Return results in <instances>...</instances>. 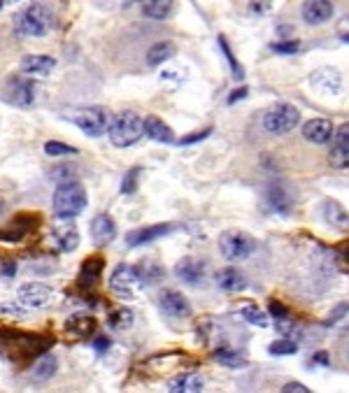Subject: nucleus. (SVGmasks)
Instances as JSON below:
<instances>
[{"label": "nucleus", "mask_w": 349, "mask_h": 393, "mask_svg": "<svg viewBox=\"0 0 349 393\" xmlns=\"http://www.w3.org/2000/svg\"><path fill=\"white\" fill-rule=\"evenodd\" d=\"M54 345V338L38 336V333L0 329V352L10 356V361H31L49 354V347Z\"/></svg>", "instance_id": "f257e3e1"}, {"label": "nucleus", "mask_w": 349, "mask_h": 393, "mask_svg": "<svg viewBox=\"0 0 349 393\" xmlns=\"http://www.w3.org/2000/svg\"><path fill=\"white\" fill-rule=\"evenodd\" d=\"M54 214L61 221H70L79 216L89 205V195L79 181H68V184H58L54 191Z\"/></svg>", "instance_id": "f03ea898"}, {"label": "nucleus", "mask_w": 349, "mask_h": 393, "mask_svg": "<svg viewBox=\"0 0 349 393\" xmlns=\"http://www.w3.org/2000/svg\"><path fill=\"white\" fill-rule=\"evenodd\" d=\"M107 135H110V142L114 147H119V149L133 147V144L140 142V137L144 135V119L133 110H123L112 116Z\"/></svg>", "instance_id": "7ed1b4c3"}, {"label": "nucleus", "mask_w": 349, "mask_h": 393, "mask_svg": "<svg viewBox=\"0 0 349 393\" xmlns=\"http://www.w3.org/2000/svg\"><path fill=\"white\" fill-rule=\"evenodd\" d=\"M52 26H54L52 10L42 3H33L26 10L19 12L17 21H14V33L19 38H42V35L52 31Z\"/></svg>", "instance_id": "20e7f679"}, {"label": "nucleus", "mask_w": 349, "mask_h": 393, "mask_svg": "<svg viewBox=\"0 0 349 393\" xmlns=\"http://www.w3.org/2000/svg\"><path fill=\"white\" fill-rule=\"evenodd\" d=\"M298 121H301V112L291 103H275L264 114V128L271 135H287L291 133Z\"/></svg>", "instance_id": "39448f33"}, {"label": "nucleus", "mask_w": 349, "mask_h": 393, "mask_svg": "<svg viewBox=\"0 0 349 393\" xmlns=\"http://www.w3.org/2000/svg\"><path fill=\"white\" fill-rule=\"evenodd\" d=\"M254 249H256V240L245 230L231 228L219 235V251L226 261H245L252 256Z\"/></svg>", "instance_id": "423d86ee"}, {"label": "nucleus", "mask_w": 349, "mask_h": 393, "mask_svg": "<svg viewBox=\"0 0 349 393\" xmlns=\"http://www.w3.org/2000/svg\"><path fill=\"white\" fill-rule=\"evenodd\" d=\"M72 123L82 130L84 135H89V137H100V135H105L107 130H110V121H112V116L107 114L105 107H84V110H77L75 114L70 116Z\"/></svg>", "instance_id": "0eeeda50"}, {"label": "nucleus", "mask_w": 349, "mask_h": 393, "mask_svg": "<svg viewBox=\"0 0 349 393\" xmlns=\"http://www.w3.org/2000/svg\"><path fill=\"white\" fill-rule=\"evenodd\" d=\"M308 79H310V89L322 98H336L343 93V75L336 68H329V65L326 68H317Z\"/></svg>", "instance_id": "6e6552de"}, {"label": "nucleus", "mask_w": 349, "mask_h": 393, "mask_svg": "<svg viewBox=\"0 0 349 393\" xmlns=\"http://www.w3.org/2000/svg\"><path fill=\"white\" fill-rule=\"evenodd\" d=\"M140 287H142V282H140V275H137V268L130 263L116 266L110 275V289H112V294H116L119 298H133L135 291Z\"/></svg>", "instance_id": "1a4fd4ad"}, {"label": "nucleus", "mask_w": 349, "mask_h": 393, "mask_svg": "<svg viewBox=\"0 0 349 393\" xmlns=\"http://www.w3.org/2000/svg\"><path fill=\"white\" fill-rule=\"evenodd\" d=\"M5 93L10 98V103L19 107H31L35 105V96H38V82L31 77H10Z\"/></svg>", "instance_id": "9d476101"}, {"label": "nucleus", "mask_w": 349, "mask_h": 393, "mask_svg": "<svg viewBox=\"0 0 349 393\" xmlns=\"http://www.w3.org/2000/svg\"><path fill=\"white\" fill-rule=\"evenodd\" d=\"M49 301H52V289H49L47 284L28 282V284H21L19 291H17V303L26 312L28 310H42Z\"/></svg>", "instance_id": "9b49d317"}, {"label": "nucleus", "mask_w": 349, "mask_h": 393, "mask_svg": "<svg viewBox=\"0 0 349 393\" xmlns=\"http://www.w3.org/2000/svg\"><path fill=\"white\" fill-rule=\"evenodd\" d=\"M161 310L172 319L191 317V303L186 301V296H182L179 291H174V289H168L161 294Z\"/></svg>", "instance_id": "f8f14e48"}, {"label": "nucleus", "mask_w": 349, "mask_h": 393, "mask_svg": "<svg viewBox=\"0 0 349 393\" xmlns=\"http://www.w3.org/2000/svg\"><path fill=\"white\" fill-rule=\"evenodd\" d=\"M54 68H56V58L47 54H28L19 63V70L28 77H45Z\"/></svg>", "instance_id": "ddd939ff"}, {"label": "nucleus", "mask_w": 349, "mask_h": 393, "mask_svg": "<svg viewBox=\"0 0 349 393\" xmlns=\"http://www.w3.org/2000/svg\"><path fill=\"white\" fill-rule=\"evenodd\" d=\"M174 230L172 223H156V226H147V228H135L126 233V244L128 247H142L147 242H154V240L168 235Z\"/></svg>", "instance_id": "4468645a"}, {"label": "nucleus", "mask_w": 349, "mask_h": 393, "mask_svg": "<svg viewBox=\"0 0 349 393\" xmlns=\"http://www.w3.org/2000/svg\"><path fill=\"white\" fill-rule=\"evenodd\" d=\"M301 14H303L305 24L322 26L333 17V3H329V0H308V3H303Z\"/></svg>", "instance_id": "2eb2a0df"}, {"label": "nucleus", "mask_w": 349, "mask_h": 393, "mask_svg": "<svg viewBox=\"0 0 349 393\" xmlns=\"http://www.w3.org/2000/svg\"><path fill=\"white\" fill-rule=\"evenodd\" d=\"M303 137L308 142L326 144L331 142V137H336V130H333V123L329 119H310L303 123Z\"/></svg>", "instance_id": "dca6fc26"}, {"label": "nucleus", "mask_w": 349, "mask_h": 393, "mask_svg": "<svg viewBox=\"0 0 349 393\" xmlns=\"http://www.w3.org/2000/svg\"><path fill=\"white\" fill-rule=\"evenodd\" d=\"M174 275H177V277L184 284L198 287V284L205 280V266H203V261H198V258L186 256V258H182L177 266H174Z\"/></svg>", "instance_id": "f3484780"}, {"label": "nucleus", "mask_w": 349, "mask_h": 393, "mask_svg": "<svg viewBox=\"0 0 349 393\" xmlns=\"http://www.w3.org/2000/svg\"><path fill=\"white\" fill-rule=\"evenodd\" d=\"M144 135H147L149 140L161 142V144H174V142H177L172 128L161 119V116H156V114H149L147 119H144Z\"/></svg>", "instance_id": "a211bd4d"}, {"label": "nucleus", "mask_w": 349, "mask_h": 393, "mask_svg": "<svg viewBox=\"0 0 349 393\" xmlns=\"http://www.w3.org/2000/svg\"><path fill=\"white\" fill-rule=\"evenodd\" d=\"M103 266L105 261L103 256H89L79 268V277H77V284L79 289H93L96 284L100 282V275H103Z\"/></svg>", "instance_id": "6ab92c4d"}, {"label": "nucleus", "mask_w": 349, "mask_h": 393, "mask_svg": "<svg viewBox=\"0 0 349 393\" xmlns=\"http://www.w3.org/2000/svg\"><path fill=\"white\" fill-rule=\"evenodd\" d=\"M116 237V223L110 214H98L96 219L91 221V240L98 247L110 244Z\"/></svg>", "instance_id": "aec40b11"}, {"label": "nucleus", "mask_w": 349, "mask_h": 393, "mask_svg": "<svg viewBox=\"0 0 349 393\" xmlns=\"http://www.w3.org/2000/svg\"><path fill=\"white\" fill-rule=\"evenodd\" d=\"M322 214H324V221L329 223L331 228L349 233V212L343 205H340L338 200H324Z\"/></svg>", "instance_id": "412c9836"}, {"label": "nucleus", "mask_w": 349, "mask_h": 393, "mask_svg": "<svg viewBox=\"0 0 349 393\" xmlns=\"http://www.w3.org/2000/svg\"><path fill=\"white\" fill-rule=\"evenodd\" d=\"M54 240H56V247L61 251H75L79 247V230L75 228V223L72 221H63L54 226Z\"/></svg>", "instance_id": "4be33fe9"}, {"label": "nucleus", "mask_w": 349, "mask_h": 393, "mask_svg": "<svg viewBox=\"0 0 349 393\" xmlns=\"http://www.w3.org/2000/svg\"><path fill=\"white\" fill-rule=\"evenodd\" d=\"M96 319L91 315H72L68 317V322H65V331L70 333V336L75 338H91L93 333H96Z\"/></svg>", "instance_id": "5701e85b"}, {"label": "nucleus", "mask_w": 349, "mask_h": 393, "mask_svg": "<svg viewBox=\"0 0 349 393\" xmlns=\"http://www.w3.org/2000/svg\"><path fill=\"white\" fill-rule=\"evenodd\" d=\"M168 393H203V377L198 373H182L168 384Z\"/></svg>", "instance_id": "b1692460"}, {"label": "nucleus", "mask_w": 349, "mask_h": 393, "mask_svg": "<svg viewBox=\"0 0 349 393\" xmlns=\"http://www.w3.org/2000/svg\"><path fill=\"white\" fill-rule=\"evenodd\" d=\"M174 54H177V45H174V42H170V40L154 42V45L149 47V52H147V65H151V68H158V65L168 63Z\"/></svg>", "instance_id": "393cba45"}, {"label": "nucleus", "mask_w": 349, "mask_h": 393, "mask_svg": "<svg viewBox=\"0 0 349 393\" xmlns=\"http://www.w3.org/2000/svg\"><path fill=\"white\" fill-rule=\"evenodd\" d=\"M217 284H219L221 291H228V294H238V291L245 289V275L238 270V268H221L217 273Z\"/></svg>", "instance_id": "a878e982"}, {"label": "nucleus", "mask_w": 349, "mask_h": 393, "mask_svg": "<svg viewBox=\"0 0 349 393\" xmlns=\"http://www.w3.org/2000/svg\"><path fill=\"white\" fill-rule=\"evenodd\" d=\"M268 202H271V207L275 212H282V214H289L291 207H294V198H291V193L282 184H273L268 188Z\"/></svg>", "instance_id": "bb28decb"}, {"label": "nucleus", "mask_w": 349, "mask_h": 393, "mask_svg": "<svg viewBox=\"0 0 349 393\" xmlns=\"http://www.w3.org/2000/svg\"><path fill=\"white\" fill-rule=\"evenodd\" d=\"M56 370H58V359L54 354H45L33 363L31 375H33L35 382H47L56 375Z\"/></svg>", "instance_id": "cd10ccee"}, {"label": "nucleus", "mask_w": 349, "mask_h": 393, "mask_svg": "<svg viewBox=\"0 0 349 393\" xmlns=\"http://www.w3.org/2000/svg\"><path fill=\"white\" fill-rule=\"evenodd\" d=\"M133 322H135V315H133V310L126 308V305L112 310L110 317H107V326H110L112 331H126L133 326Z\"/></svg>", "instance_id": "c85d7f7f"}, {"label": "nucleus", "mask_w": 349, "mask_h": 393, "mask_svg": "<svg viewBox=\"0 0 349 393\" xmlns=\"http://www.w3.org/2000/svg\"><path fill=\"white\" fill-rule=\"evenodd\" d=\"M240 315H242L245 322L259 326V329H268V326H271V319H268L266 310H261L256 303H242V308H240Z\"/></svg>", "instance_id": "c756f323"}, {"label": "nucleus", "mask_w": 349, "mask_h": 393, "mask_svg": "<svg viewBox=\"0 0 349 393\" xmlns=\"http://www.w3.org/2000/svg\"><path fill=\"white\" fill-rule=\"evenodd\" d=\"M137 275H140V282L151 287V284H158L163 280V266H158L156 261H142L140 266H137Z\"/></svg>", "instance_id": "7c9ffc66"}, {"label": "nucleus", "mask_w": 349, "mask_h": 393, "mask_svg": "<svg viewBox=\"0 0 349 393\" xmlns=\"http://www.w3.org/2000/svg\"><path fill=\"white\" fill-rule=\"evenodd\" d=\"M214 361L217 363H221V366H226V368H245L247 366V359L242 354H238V352H233V349L228 347H219V349H214Z\"/></svg>", "instance_id": "2f4dec72"}, {"label": "nucleus", "mask_w": 349, "mask_h": 393, "mask_svg": "<svg viewBox=\"0 0 349 393\" xmlns=\"http://www.w3.org/2000/svg\"><path fill=\"white\" fill-rule=\"evenodd\" d=\"M142 12L144 17L163 21L172 12V3L170 0H147V3H142Z\"/></svg>", "instance_id": "473e14b6"}, {"label": "nucleus", "mask_w": 349, "mask_h": 393, "mask_svg": "<svg viewBox=\"0 0 349 393\" xmlns=\"http://www.w3.org/2000/svg\"><path fill=\"white\" fill-rule=\"evenodd\" d=\"M329 163L336 170H347L349 168V144L336 142L329 151Z\"/></svg>", "instance_id": "72a5a7b5"}, {"label": "nucleus", "mask_w": 349, "mask_h": 393, "mask_svg": "<svg viewBox=\"0 0 349 393\" xmlns=\"http://www.w3.org/2000/svg\"><path fill=\"white\" fill-rule=\"evenodd\" d=\"M219 47H221V52H224V56H226V61H228V68H231V72H233V77L238 79V82H242L245 79V70H242V65L238 63V58L233 56V52H231V47H228V42H226V38H224V35H219Z\"/></svg>", "instance_id": "f704fd0d"}, {"label": "nucleus", "mask_w": 349, "mask_h": 393, "mask_svg": "<svg viewBox=\"0 0 349 393\" xmlns=\"http://www.w3.org/2000/svg\"><path fill=\"white\" fill-rule=\"evenodd\" d=\"M45 154L47 156H75L77 147L65 144V142H58V140H49V142H45Z\"/></svg>", "instance_id": "c9c22d12"}, {"label": "nucleus", "mask_w": 349, "mask_h": 393, "mask_svg": "<svg viewBox=\"0 0 349 393\" xmlns=\"http://www.w3.org/2000/svg\"><path fill=\"white\" fill-rule=\"evenodd\" d=\"M268 352H271L273 356H291V354H296L298 352V345L294 340H275L271 347H268Z\"/></svg>", "instance_id": "e433bc0d"}, {"label": "nucleus", "mask_w": 349, "mask_h": 393, "mask_svg": "<svg viewBox=\"0 0 349 393\" xmlns=\"http://www.w3.org/2000/svg\"><path fill=\"white\" fill-rule=\"evenodd\" d=\"M140 174H142V168H130L126 172V177L121 181V193L123 195H130L137 191V181H140Z\"/></svg>", "instance_id": "4c0bfd02"}, {"label": "nucleus", "mask_w": 349, "mask_h": 393, "mask_svg": "<svg viewBox=\"0 0 349 393\" xmlns=\"http://www.w3.org/2000/svg\"><path fill=\"white\" fill-rule=\"evenodd\" d=\"M52 177L58 181V184H68V181H77V179H75V177H77L75 170L68 168V165H61V168H54V170H52Z\"/></svg>", "instance_id": "58836bf2"}, {"label": "nucleus", "mask_w": 349, "mask_h": 393, "mask_svg": "<svg viewBox=\"0 0 349 393\" xmlns=\"http://www.w3.org/2000/svg\"><path fill=\"white\" fill-rule=\"evenodd\" d=\"M298 49H301V42H298V40L273 42V52H278V54H296Z\"/></svg>", "instance_id": "ea45409f"}, {"label": "nucleus", "mask_w": 349, "mask_h": 393, "mask_svg": "<svg viewBox=\"0 0 349 393\" xmlns=\"http://www.w3.org/2000/svg\"><path fill=\"white\" fill-rule=\"evenodd\" d=\"M268 310H271V315L275 317V322H287V319H289V310L280 301H271Z\"/></svg>", "instance_id": "a19ab883"}, {"label": "nucleus", "mask_w": 349, "mask_h": 393, "mask_svg": "<svg viewBox=\"0 0 349 393\" xmlns=\"http://www.w3.org/2000/svg\"><path fill=\"white\" fill-rule=\"evenodd\" d=\"M280 393H312V391L305 387V384H301V382H289V384H285V387H282Z\"/></svg>", "instance_id": "79ce46f5"}, {"label": "nucleus", "mask_w": 349, "mask_h": 393, "mask_svg": "<svg viewBox=\"0 0 349 393\" xmlns=\"http://www.w3.org/2000/svg\"><path fill=\"white\" fill-rule=\"evenodd\" d=\"M212 133V128H205V130H200V133H191L189 137H182V140H177L179 144H191V142H198V140H205V137Z\"/></svg>", "instance_id": "37998d69"}, {"label": "nucleus", "mask_w": 349, "mask_h": 393, "mask_svg": "<svg viewBox=\"0 0 349 393\" xmlns=\"http://www.w3.org/2000/svg\"><path fill=\"white\" fill-rule=\"evenodd\" d=\"M0 310H3L5 312V315H14V317H21V315H26V310L24 308H21V305L19 303H3V305H0Z\"/></svg>", "instance_id": "c03bdc74"}, {"label": "nucleus", "mask_w": 349, "mask_h": 393, "mask_svg": "<svg viewBox=\"0 0 349 393\" xmlns=\"http://www.w3.org/2000/svg\"><path fill=\"white\" fill-rule=\"evenodd\" d=\"M336 140L340 144H349V121H345L343 126L336 130Z\"/></svg>", "instance_id": "a18cd8bd"}, {"label": "nucleus", "mask_w": 349, "mask_h": 393, "mask_svg": "<svg viewBox=\"0 0 349 393\" xmlns=\"http://www.w3.org/2000/svg\"><path fill=\"white\" fill-rule=\"evenodd\" d=\"M349 312V303H340L338 308H336V312H333V315L329 317V324H336L340 317H345Z\"/></svg>", "instance_id": "49530a36"}, {"label": "nucleus", "mask_w": 349, "mask_h": 393, "mask_svg": "<svg viewBox=\"0 0 349 393\" xmlns=\"http://www.w3.org/2000/svg\"><path fill=\"white\" fill-rule=\"evenodd\" d=\"M93 349H96V352H107V349H110V338H105V336H100V338H96L93 340Z\"/></svg>", "instance_id": "de8ad7c7"}, {"label": "nucleus", "mask_w": 349, "mask_h": 393, "mask_svg": "<svg viewBox=\"0 0 349 393\" xmlns=\"http://www.w3.org/2000/svg\"><path fill=\"white\" fill-rule=\"evenodd\" d=\"M247 93H249V91H247V86H240V89H238V91H233V93H231V96H228V105H233V103H238V100H242V98L247 96Z\"/></svg>", "instance_id": "09e8293b"}, {"label": "nucleus", "mask_w": 349, "mask_h": 393, "mask_svg": "<svg viewBox=\"0 0 349 393\" xmlns=\"http://www.w3.org/2000/svg\"><path fill=\"white\" fill-rule=\"evenodd\" d=\"M3 275L5 277H14V275H17V263H5V268H3Z\"/></svg>", "instance_id": "8fccbe9b"}, {"label": "nucleus", "mask_w": 349, "mask_h": 393, "mask_svg": "<svg viewBox=\"0 0 349 393\" xmlns=\"http://www.w3.org/2000/svg\"><path fill=\"white\" fill-rule=\"evenodd\" d=\"M252 5V12H264L268 10V3H249Z\"/></svg>", "instance_id": "3c124183"}, {"label": "nucleus", "mask_w": 349, "mask_h": 393, "mask_svg": "<svg viewBox=\"0 0 349 393\" xmlns=\"http://www.w3.org/2000/svg\"><path fill=\"white\" fill-rule=\"evenodd\" d=\"M315 363H322V366H329V359H326V354H324V352H319V354L315 356Z\"/></svg>", "instance_id": "603ef678"}, {"label": "nucleus", "mask_w": 349, "mask_h": 393, "mask_svg": "<svg viewBox=\"0 0 349 393\" xmlns=\"http://www.w3.org/2000/svg\"><path fill=\"white\" fill-rule=\"evenodd\" d=\"M340 254H343V256L349 261V242H343V244H340Z\"/></svg>", "instance_id": "864d4df0"}, {"label": "nucleus", "mask_w": 349, "mask_h": 393, "mask_svg": "<svg viewBox=\"0 0 349 393\" xmlns=\"http://www.w3.org/2000/svg\"><path fill=\"white\" fill-rule=\"evenodd\" d=\"M3 5H5V3H3V0H0V10H3Z\"/></svg>", "instance_id": "5fc2aeb1"}, {"label": "nucleus", "mask_w": 349, "mask_h": 393, "mask_svg": "<svg viewBox=\"0 0 349 393\" xmlns=\"http://www.w3.org/2000/svg\"><path fill=\"white\" fill-rule=\"evenodd\" d=\"M0 207H3V202H0Z\"/></svg>", "instance_id": "6e6d98bb"}]
</instances>
